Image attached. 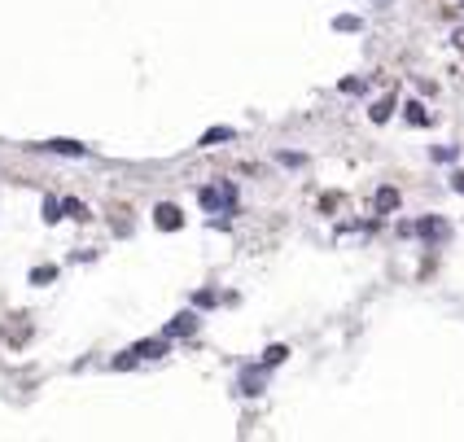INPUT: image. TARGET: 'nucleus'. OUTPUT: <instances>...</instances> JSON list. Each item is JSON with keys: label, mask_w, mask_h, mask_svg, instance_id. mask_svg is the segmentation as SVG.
Instances as JSON below:
<instances>
[{"label": "nucleus", "mask_w": 464, "mask_h": 442, "mask_svg": "<svg viewBox=\"0 0 464 442\" xmlns=\"http://www.w3.org/2000/svg\"><path fill=\"white\" fill-rule=\"evenodd\" d=\"M456 188H460V193H464V175H456Z\"/></svg>", "instance_id": "13"}, {"label": "nucleus", "mask_w": 464, "mask_h": 442, "mask_svg": "<svg viewBox=\"0 0 464 442\" xmlns=\"http://www.w3.org/2000/svg\"><path fill=\"white\" fill-rule=\"evenodd\" d=\"M188 329H193V316H180V320L171 324V333H188Z\"/></svg>", "instance_id": "12"}, {"label": "nucleus", "mask_w": 464, "mask_h": 442, "mask_svg": "<svg viewBox=\"0 0 464 442\" xmlns=\"http://www.w3.org/2000/svg\"><path fill=\"white\" fill-rule=\"evenodd\" d=\"M421 232H425V236H438V232H447V223H438V219H425V223H421Z\"/></svg>", "instance_id": "6"}, {"label": "nucleus", "mask_w": 464, "mask_h": 442, "mask_svg": "<svg viewBox=\"0 0 464 442\" xmlns=\"http://www.w3.org/2000/svg\"><path fill=\"white\" fill-rule=\"evenodd\" d=\"M219 140H232V127H215V131H206V136H201V149L219 145Z\"/></svg>", "instance_id": "4"}, {"label": "nucleus", "mask_w": 464, "mask_h": 442, "mask_svg": "<svg viewBox=\"0 0 464 442\" xmlns=\"http://www.w3.org/2000/svg\"><path fill=\"white\" fill-rule=\"evenodd\" d=\"M373 118H377V123H382V118H390V97H386V101H377V105H373Z\"/></svg>", "instance_id": "9"}, {"label": "nucleus", "mask_w": 464, "mask_h": 442, "mask_svg": "<svg viewBox=\"0 0 464 442\" xmlns=\"http://www.w3.org/2000/svg\"><path fill=\"white\" fill-rule=\"evenodd\" d=\"M44 149H53V153H70V158H83V145H75V140H49Z\"/></svg>", "instance_id": "3"}, {"label": "nucleus", "mask_w": 464, "mask_h": 442, "mask_svg": "<svg viewBox=\"0 0 464 442\" xmlns=\"http://www.w3.org/2000/svg\"><path fill=\"white\" fill-rule=\"evenodd\" d=\"M232 184H219V188H201V206L206 210H223V206H232Z\"/></svg>", "instance_id": "1"}, {"label": "nucleus", "mask_w": 464, "mask_h": 442, "mask_svg": "<svg viewBox=\"0 0 464 442\" xmlns=\"http://www.w3.org/2000/svg\"><path fill=\"white\" fill-rule=\"evenodd\" d=\"M153 223H158V228H166V232H175V228H180V206H171V201H166V206H158V210H153Z\"/></svg>", "instance_id": "2"}, {"label": "nucleus", "mask_w": 464, "mask_h": 442, "mask_svg": "<svg viewBox=\"0 0 464 442\" xmlns=\"http://www.w3.org/2000/svg\"><path fill=\"white\" fill-rule=\"evenodd\" d=\"M53 276H57L53 267H35V276H31V280H35V285H44V280H53Z\"/></svg>", "instance_id": "11"}, {"label": "nucleus", "mask_w": 464, "mask_h": 442, "mask_svg": "<svg viewBox=\"0 0 464 442\" xmlns=\"http://www.w3.org/2000/svg\"><path fill=\"white\" fill-rule=\"evenodd\" d=\"M408 118H412V123H430V118H425V110H421V105H416V101L408 105Z\"/></svg>", "instance_id": "10"}, {"label": "nucleus", "mask_w": 464, "mask_h": 442, "mask_svg": "<svg viewBox=\"0 0 464 442\" xmlns=\"http://www.w3.org/2000/svg\"><path fill=\"white\" fill-rule=\"evenodd\" d=\"M57 210H62V201H53V197L44 201V219H49V223H53V219H62V214H57Z\"/></svg>", "instance_id": "7"}, {"label": "nucleus", "mask_w": 464, "mask_h": 442, "mask_svg": "<svg viewBox=\"0 0 464 442\" xmlns=\"http://www.w3.org/2000/svg\"><path fill=\"white\" fill-rule=\"evenodd\" d=\"M285 355H289V351H285V346H272V351L263 355V364H280V360H285Z\"/></svg>", "instance_id": "8"}, {"label": "nucleus", "mask_w": 464, "mask_h": 442, "mask_svg": "<svg viewBox=\"0 0 464 442\" xmlns=\"http://www.w3.org/2000/svg\"><path fill=\"white\" fill-rule=\"evenodd\" d=\"M377 206H382V210H395V206H399V193H395V188H382V193H377Z\"/></svg>", "instance_id": "5"}]
</instances>
